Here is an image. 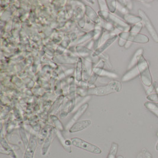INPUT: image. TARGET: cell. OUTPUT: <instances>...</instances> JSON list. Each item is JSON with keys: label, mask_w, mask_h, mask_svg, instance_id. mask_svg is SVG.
<instances>
[{"label": "cell", "mask_w": 158, "mask_h": 158, "mask_svg": "<svg viewBox=\"0 0 158 158\" xmlns=\"http://www.w3.org/2000/svg\"><path fill=\"white\" fill-rule=\"evenodd\" d=\"M122 89V84L120 81H113L109 84L103 86L91 88L86 91V94L89 95L105 96L110 94L118 92Z\"/></svg>", "instance_id": "obj_1"}, {"label": "cell", "mask_w": 158, "mask_h": 158, "mask_svg": "<svg viewBox=\"0 0 158 158\" xmlns=\"http://www.w3.org/2000/svg\"><path fill=\"white\" fill-rule=\"evenodd\" d=\"M71 143L73 146L84 151L91 152L92 153L101 154L102 153V151L100 147L78 137L72 138L71 139Z\"/></svg>", "instance_id": "obj_2"}, {"label": "cell", "mask_w": 158, "mask_h": 158, "mask_svg": "<svg viewBox=\"0 0 158 158\" xmlns=\"http://www.w3.org/2000/svg\"><path fill=\"white\" fill-rule=\"evenodd\" d=\"M148 67V64L146 61L144 59L143 57H141L140 60L138 62V64L136 66L130 70L129 72H127L123 77V81H127L131 79L135 78L139 74H141L142 72Z\"/></svg>", "instance_id": "obj_3"}, {"label": "cell", "mask_w": 158, "mask_h": 158, "mask_svg": "<svg viewBox=\"0 0 158 158\" xmlns=\"http://www.w3.org/2000/svg\"><path fill=\"white\" fill-rule=\"evenodd\" d=\"M139 13L140 15V17L142 19V20L143 22L144 25L146 27V28L150 33L151 36L153 39V40L156 42H158V35L157 32H156V30L154 28L153 24H152L151 20L148 18V17L145 14V13L142 10H139Z\"/></svg>", "instance_id": "obj_4"}, {"label": "cell", "mask_w": 158, "mask_h": 158, "mask_svg": "<svg viewBox=\"0 0 158 158\" xmlns=\"http://www.w3.org/2000/svg\"><path fill=\"white\" fill-rule=\"evenodd\" d=\"M37 145V143L36 137L32 136L30 138V142L29 144L27 145L26 151H25L24 158H33Z\"/></svg>", "instance_id": "obj_5"}, {"label": "cell", "mask_w": 158, "mask_h": 158, "mask_svg": "<svg viewBox=\"0 0 158 158\" xmlns=\"http://www.w3.org/2000/svg\"><path fill=\"white\" fill-rule=\"evenodd\" d=\"M91 124V121L89 120H82V121H79L78 122H75L71 129H69V132L70 133H75V132H78L80 131H82L83 129H85L86 128L89 127L90 125Z\"/></svg>", "instance_id": "obj_6"}, {"label": "cell", "mask_w": 158, "mask_h": 158, "mask_svg": "<svg viewBox=\"0 0 158 158\" xmlns=\"http://www.w3.org/2000/svg\"><path fill=\"white\" fill-rule=\"evenodd\" d=\"M132 42H135L137 43H147L149 42V38L144 35H131L130 34L129 38L127 39V42L126 44V48L130 46Z\"/></svg>", "instance_id": "obj_7"}, {"label": "cell", "mask_w": 158, "mask_h": 158, "mask_svg": "<svg viewBox=\"0 0 158 158\" xmlns=\"http://www.w3.org/2000/svg\"><path fill=\"white\" fill-rule=\"evenodd\" d=\"M117 37H118V36L116 35V36L111 37V39H108V41H106V43H104L102 46H101L100 47H99L97 50L94 51V52L93 54L94 57H95V56H97V55H100L101 53H102L104 50H106L108 47H109L112 43L115 41L116 39L117 38Z\"/></svg>", "instance_id": "obj_8"}, {"label": "cell", "mask_w": 158, "mask_h": 158, "mask_svg": "<svg viewBox=\"0 0 158 158\" xmlns=\"http://www.w3.org/2000/svg\"><path fill=\"white\" fill-rule=\"evenodd\" d=\"M140 74H141V77L144 85L148 87L151 86L152 81L151 74L149 70V67L146 68L143 72H142Z\"/></svg>", "instance_id": "obj_9"}, {"label": "cell", "mask_w": 158, "mask_h": 158, "mask_svg": "<svg viewBox=\"0 0 158 158\" xmlns=\"http://www.w3.org/2000/svg\"><path fill=\"white\" fill-rule=\"evenodd\" d=\"M86 15L93 22H95L96 23H98L100 22V18L96 14L95 11L92 8L86 6Z\"/></svg>", "instance_id": "obj_10"}, {"label": "cell", "mask_w": 158, "mask_h": 158, "mask_svg": "<svg viewBox=\"0 0 158 158\" xmlns=\"http://www.w3.org/2000/svg\"><path fill=\"white\" fill-rule=\"evenodd\" d=\"M52 130H50L49 134L48 135V136L44 140V142L43 147H42V155H45L46 154V153L48 152V151L50 147L51 142H52Z\"/></svg>", "instance_id": "obj_11"}, {"label": "cell", "mask_w": 158, "mask_h": 158, "mask_svg": "<svg viewBox=\"0 0 158 158\" xmlns=\"http://www.w3.org/2000/svg\"><path fill=\"white\" fill-rule=\"evenodd\" d=\"M142 52H143V50L142 49H139V50H137L136 52L135 53V54L134 55L133 57L131 59V60L130 63L129 67H128V69H131V67H133L135 65L139 62V61L140 60V58L142 57Z\"/></svg>", "instance_id": "obj_12"}, {"label": "cell", "mask_w": 158, "mask_h": 158, "mask_svg": "<svg viewBox=\"0 0 158 158\" xmlns=\"http://www.w3.org/2000/svg\"><path fill=\"white\" fill-rule=\"evenodd\" d=\"M88 107V103H85L84 105H82L81 107V108H79V109L78 110V111L76 112V114L73 116V117L72 118V121H71L70 124L71 123L72 124L73 122L78 120L79 118L81 116V115H82L86 111Z\"/></svg>", "instance_id": "obj_13"}, {"label": "cell", "mask_w": 158, "mask_h": 158, "mask_svg": "<svg viewBox=\"0 0 158 158\" xmlns=\"http://www.w3.org/2000/svg\"><path fill=\"white\" fill-rule=\"evenodd\" d=\"M124 18L125 20L129 22V23H132V24L138 23H140V21H142V19L140 17H137L136 15H133L129 14L125 15Z\"/></svg>", "instance_id": "obj_14"}, {"label": "cell", "mask_w": 158, "mask_h": 158, "mask_svg": "<svg viewBox=\"0 0 158 158\" xmlns=\"http://www.w3.org/2000/svg\"><path fill=\"white\" fill-rule=\"evenodd\" d=\"M82 59L79 58L77 62L76 71H75V77L77 81H80L82 79Z\"/></svg>", "instance_id": "obj_15"}, {"label": "cell", "mask_w": 158, "mask_h": 158, "mask_svg": "<svg viewBox=\"0 0 158 158\" xmlns=\"http://www.w3.org/2000/svg\"><path fill=\"white\" fill-rule=\"evenodd\" d=\"M144 105L148 109H149L152 112H153L158 117V107L156 105V103L148 102L145 103Z\"/></svg>", "instance_id": "obj_16"}, {"label": "cell", "mask_w": 158, "mask_h": 158, "mask_svg": "<svg viewBox=\"0 0 158 158\" xmlns=\"http://www.w3.org/2000/svg\"><path fill=\"white\" fill-rule=\"evenodd\" d=\"M94 72L97 74H99L101 75V74L102 73H104V76H107L109 77H117V75H116L115 74H113L112 72H107V71H105L104 70H102V69H99V68H95L94 70Z\"/></svg>", "instance_id": "obj_17"}, {"label": "cell", "mask_w": 158, "mask_h": 158, "mask_svg": "<svg viewBox=\"0 0 158 158\" xmlns=\"http://www.w3.org/2000/svg\"><path fill=\"white\" fill-rule=\"evenodd\" d=\"M129 35L130 33L128 32H123L122 33H121L120 35V39L119 41V45L123 46L126 43V42L127 41Z\"/></svg>", "instance_id": "obj_18"}, {"label": "cell", "mask_w": 158, "mask_h": 158, "mask_svg": "<svg viewBox=\"0 0 158 158\" xmlns=\"http://www.w3.org/2000/svg\"><path fill=\"white\" fill-rule=\"evenodd\" d=\"M142 28V24L140 22L137 23L135 26H134L131 30H130V34L131 35H137L138 33L140 31V30Z\"/></svg>", "instance_id": "obj_19"}, {"label": "cell", "mask_w": 158, "mask_h": 158, "mask_svg": "<svg viewBox=\"0 0 158 158\" xmlns=\"http://www.w3.org/2000/svg\"><path fill=\"white\" fill-rule=\"evenodd\" d=\"M110 15V17L113 20L115 23H117V24H118V25L121 26H123V27H126V28H128V26L127 24H126L124 22H123L122 20H121L120 19H119L118 18H117V17H115L114 15Z\"/></svg>", "instance_id": "obj_20"}, {"label": "cell", "mask_w": 158, "mask_h": 158, "mask_svg": "<svg viewBox=\"0 0 158 158\" xmlns=\"http://www.w3.org/2000/svg\"><path fill=\"white\" fill-rule=\"evenodd\" d=\"M107 4L108 10L111 12H114L116 8V1H107Z\"/></svg>", "instance_id": "obj_21"}, {"label": "cell", "mask_w": 158, "mask_h": 158, "mask_svg": "<svg viewBox=\"0 0 158 158\" xmlns=\"http://www.w3.org/2000/svg\"><path fill=\"white\" fill-rule=\"evenodd\" d=\"M51 118H52V119L53 120V121L55 123V125L56 126V127L58 128V129H59L60 130H63V129H64L63 125H62V124L60 123V122L59 121V120H58V118H56V117L55 116H52Z\"/></svg>", "instance_id": "obj_22"}, {"label": "cell", "mask_w": 158, "mask_h": 158, "mask_svg": "<svg viewBox=\"0 0 158 158\" xmlns=\"http://www.w3.org/2000/svg\"><path fill=\"white\" fill-rule=\"evenodd\" d=\"M1 147H4V149H6V151H8V153H10V154L11 155V156H15V155L13 153V151H12V150L11 149V148L8 146L7 143L6 142V141H3L2 140H1Z\"/></svg>", "instance_id": "obj_23"}, {"label": "cell", "mask_w": 158, "mask_h": 158, "mask_svg": "<svg viewBox=\"0 0 158 158\" xmlns=\"http://www.w3.org/2000/svg\"><path fill=\"white\" fill-rule=\"evenodd\" d=\"M147 99L152 102H158V94H151L150 95L148 96Z\"/></svg>", "instance_id": "obj_24"}, {"label": "cell", "mask_w": 158, "mask_h": 158, "mask_svg": "<svg viewBox=\"0 0 158 158\" xmlns=\"http://www.w3.org/2000/svg\"><path fill=\"white\" fill-rule=\"evenodd\" d=\"M148 89H146V93L147 94H150L153 91L154 87H155V84L152 85L148 87Z\"/></svg>", "instance_id": "obj_25"}, {"label": "cell", "mask_w": 158, "mask_h": 158, "mask_svg": "<svg viewBox=\"0 0 158 158\" xmlns=\"http://www.w3.org/2000/svg\"><path fill=\"white\" fill-rule=\"evenodd\" d=\"M144 158H152V156L150 153V152L146 151L144 153Z\"/></svg>", "instance_id": "obj_26"}, {"label": "cell", "mask_w": 158, "mask_h": 158, "mask_svg": "<svg viewBox=\"0 0 158 158\" xmlns=\"http://www.w3.org/2000/svg\"><path fill=\"white\" fill-rule=\"evenodd\" d=\"M146 151V150H144V151H142V152H140L138 155H137V158H144V153Z\"/></svg>", "instance_id": "obj_27"}, {"label": "cell", "mask_w": 158, "mask_h": 158, "mask_svg": "<svg viewBox=\"0 0 158 158\" xmlns=\"http://www.w3.org/2000/svg\"><path fill=\"white\" fill-rule=\"evenodd\" d=\"M155 148H156V150L158 151V142L157 144H156V147H155Z\"/></svg>", "instance_id": "obj_28"}, {"label": "cell", "mask_w": 158, "mask_h": 158, "mask_svg": "<svg viewBox=\"0 0 158 158\" xmlns=\"http://www.w3.org/2000/svg\"></svg>", "instance_id": "obj_29"}]
</instances>
